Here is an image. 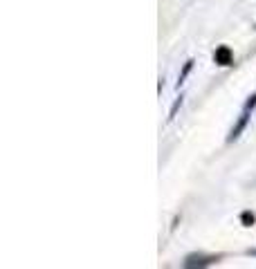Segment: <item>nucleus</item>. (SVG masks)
I'll list each match as a JSON object with an SVG mask.
<instances>
[{"instance_id":"nucleus-1","label":"nucleus","mask_w":256,"mask_h":269,"mask_svg":"<svg viewBox=\"0 0 256 269\" xmlns=\"http://www.w3.org/2000/svg\"><path fill=\"white\" fill-rule=\"evenodd\" d=\"M220 260V256H207V253H189L184 258V267L193 269V267H209V265H216Z\"/></svg>"},{"instance_id":"nucleus-2","label":"nucleus","mask_w":256,"mask_h":269,"mask_svg":"<svg viewBox=\"0 0 256 269\" xmlns=\"http://www.w3.org/2000/svg\"><path fill=\"white\" fill-rule=\"evenodd\" d=\"M247 123H250V110H245V108H243V112H240V117L236 119L234 128H231L230 135H227V142H230V144L236 142V139H238L240 135H243V130L247 128Z\"/></svg>"},{"instance_id":"nucleus-3","label":"nucleus","mask_w":256,"mask_h":269,"mask_svg":"<svg viewBox=\"0 0 256 269\" xmlns=\"http://www.w3.org/2000/svg\"><path fill=\"white\" fill-rule=\"evenodd\" d=\"M213 61H216V65H220V68L231 65V61H234V52H231L230 45H220V48H216V52H213Z\"/></svg>"},{"instance_id":"nucleus-4","label":"nucleus","mask_w":256,"mask_h":269,"mask_svg":"<svg viewBox=\"0 0 256 269\" xmlns=\"http://www.w3.org/2000/svg\"><path fill=\"white\" fill-rule=\"evenodd\" d=\"M191 70H193V58H189L187 63H184V68H182V72H180V76H178V90H180V85L184 83V81H187V76L189 74H191Z\"/></svg>"},{"instance_id":"nucleus-5","label":"nucleus","mask_w":256,"mask_h":269,"mask_svg":"<svg viewBox=\"0 0 256 269\" xmlns=\"http://www.w3.org/2000/svg\"><path fill=\"white\" fill-rule=\"evenodd\" d=\"M240 224H243V227H254V224H256V216L252 211H243V213H240Z\"/></svg>"},{"instance_id":"nucleus-6","label":"nucleus","mask_w":256,"mask_h":269,"mask_svg":"<svg viewBox=\"0 0 256 269\" xmlns=\"http://www.w3.org/2000/svg\"><path fill=\"white\" fill-rule=\"evenodd\" d=\"M182 101H184V97L180 95V99H176V103L171 106V112H169V122H173V119H176L178 110H180V108H182Z\"/></svg>"},{"instance_id":"nucleus-7","label":"nucleus","mask_w":256,"mask_h":269,"mask_svg":"<svg viewBox=\"0 0 256 269\" xmlns=\"http://www.w3.org/2000/svg\"><path fill=\"white\" fill-rule=\"evenodd\" d=\"M254 108H256V92L250 97V99L245 101V110H250V112H252V110H254Z\"/></svg>"},{"instance_id":"nucleus-8","label":"nucleus","mask_w":256,"mask_h":269,"mask_svg":"<svg viewBox=\"0 0 256 269\" xmlns=\"http://www.w3.org/2000/svg\"><path fill=\"white\" fill-rule=\"evenodd\" d=\"M247 253H252V256H256V249H250V251H247Z\"/></svg>"}]
</instances>
